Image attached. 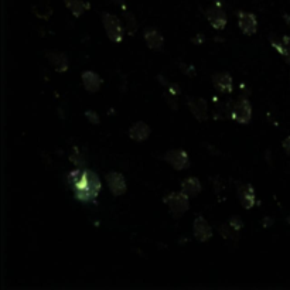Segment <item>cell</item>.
Here are the masks:
<instances>
[{
	"mask_svg": "<svg viewBox=\"0 0 290 290\" xmlns=\"http://www.w3.org/2000/svg\"><path fill=\"white\" fill-rule=\"evenodd\" d=\"M68 184L72 187L75 198L81 202L94 201L97 198L102 184L97 173L88 168H75L68 174Z\"/></svg>",
	"mask_w": 290,
	"mask_h": 290,
	"instance_id": "cell-1",
	"label": "cell"
},
{
	"mask_svg": "<svg viewBox=\"0 0 290 290\" xmlns=\"http://www.w3.org/2000/svg\"><path fill=\"white\" fill-rule=\"evenodd\" d=\"M188 198L190 197L187 194L183 193V191L181 193H170L163 198V202L168 207L171 217L178 220L190 208V200Z\"/></svg>",
	"mask_w": 290,
	"mask_h": 290,
	"instance_id": "cell-2",
	"label": "cell"
},
{
	"mask_svg": "<svg viewBox=\"0 0 290 290\" xmlns=\"http://www.w3.org/2000/svg\"><path fill=\"white\" fill-rule=\"evenodd\" d=\"M101 18H102V24L105 27L108 38L112 43H116V44L122 43L123 35H125V28H123L121 20L116 16H114V14H111V13H102Z\"/></svg>",
	"mask_w": 290,
	"mask_h": 290,
	"instance_id": "cell-3",
	"label": "cell"
},
{
	"mask_svg": "<svg viewBox=\"0 0 290 290\" xmlns=\"http://www.w3.org/2000/svg\"><path fill=\"white\" fill-rule=\"evenodd\" d=\"M231 116L235 122L246 125L252 119V105L246 98H239L231 109Z\"/></svg>",
	"mask_w": 290,
	"mask_h": 290,
	"instance_id": "cell-4",
	"label": "cell"
},
{
	"mask_svg": "<svg viewBox=\"0 0 290 290\" xmlns=\"http://www.w3.org/2000/svg\"><path fill=\"white\" fill-rule=\"evenodd\" d=\"M164 160L174 170H185V168L190 167V158H188V154H187L185 150H170L164 154Z\"/></svg>",
	"mask_w": 290,
	"mask_h": 290,
	"instance_id": "cell-5",
	"label": "cell"
},
{
	"mask_svg": "<svg viewBox=\"0 0 290 290\" xmlns=\"http://www.w3.org/2000/svg\"><path fill=\"white\" fill-rule=\"evenodd\" d=\"M238 16V26L241 28V31L246 35H254L258 30V20L254 13L239 10L237 11Z\"/></svg>",
	"mask_w": 290,
	"mask_h": 290,
	"instance_id": "cell-6",
	"label": "cell"
},
{
	"mask_svg": "<svg viewBox=\"0 0 290 290\" xmlns=\"http://www.w3.org/2000/svg\"><path fill=\"white\" fill-rule=\"evenodd\" d=\"M205 17L215 30H224L227 26V21H228L225 11L218 4H214L210 9L205 10Z\"/></svg>",
	"mask_w": 290,
	"mask_h": 290,
	"instance_id": "cell-7",
	"label": "cell"
},
{
	"mask_svg": "<svg viewBox=\"0 0 290 290\" xmlns=\"http://www.w3.org/2000/svg\"><path fill=\"white\" fill-rule=\"evenodd\" d=\"M106 184L109 187V191L112 193L115 197H119L122 194L126 193V181H125V177L118 173V171H111L105 176Z\"/></svg>",
	"mask_w": 290,
	"mask_h": 290,
	"instance_id": "cell-8",
	"label": "cell"
},
{
	"mask_svg": "<svg viewBox=\"0 0 290 290\" xmlns=\"http://www.w3.org/2000/svg\"><path fill=\"white\" fill-rule=\"evenodd\" d=\"M187 105L190 108L191 114L194 115V118L200 122L207 121L208 118V104L205 99L202 98H188L187 99Z\"/></svg>",
	"mask_w": 290,
	"mask_h": 290,
	"instance_id": "cell-9",
	"label": "cell"
},
{
	"mask_svg": "<svg viewBox=\"0 0 290 290\" xmlns=\"http://www.w3.org/2000/svg\"><path fill=\"white\" fill-rule=\"evenodd\" d=\"M194 237L200 242H207L212 238V228L202 215H198L194 220Z\"/></svg>",
	"mask_w": 290,
	"mask_h": 290,
	"instance_id": "cell-10",
	"label": "cell"
},
{
	"mask_svg": "<svg viewBox=\"0 0 290 290\" xmlns=\"http://www.w3.org/2000/svg\"><path fill=\"white\" fill-rule=\"evenodd\" d=\"M238 197H239V202L245 210H251L256 202L255 190L251 184H241L238 187Z\"/></svg>",
	"mask_w": 290,
	"mask_h": 290,
	"instance_id": "cell-11",
	"label": "cell"
},
{
	"mask_svg": "<svg viewBox=\"0 0 290 290\" xmlns=\"http://www.w3.org/2000/svg\"><path fill=\"white\" fill-rule=\"evenodd\" d=\"M212 84L215 89L221 94H231L232 92V77L228 72H217L212 75Z\"/></svg>",
	"mask_w": 290,
	"mask_h": 290,
	"instance_id": "cell-12",
	"label": "cell"
},
{
	"mask_svg": "<svg viewBox=\"0 0 290 290\" xmlns=\"http://www.w3.org/2000/svg\"><path fill=\"white\" fill-rule=\"evenodd\" d=\"M45 57H47V60L50 61V64L53 65L54 70L57 71V72L68 71L70 62H68V57L64 53H60V51H47Z\"/></svg>",
	"mask_w": 290,
	"mask_h": 290,
	"instance_id": "cell-13",
	"label": "cell"
},
{
	"mask_svg": "<svg viewBox=\"0 0 290 290\" xmlns=\"http://www.w3.org/2000/svg\"><path fill=\"white\" fill-rule=\"evenodd\" d=\"M143 35H145L146 45L149 47L150 50H154V51H161L163 50L164 38H163V35L160 34L156 28H146Z\"/></svg>",
	"mask_w": 290,
	"mask_h": 290,
	"instance_id": "cell-14",
	"label": "cell"
},
{
	"mask_svg": "<svg viewBox=\"0 0 290 290\" xmlns=\"http://www.w3.org/2000/svg\"><path fill=\"white\" fill-rule=\"evenodd\" d=\"M150 126L145 122H136L133 123L129 129V136L135 142H145L150 136Z\"/></svg>",
	"mask_w": 290,
	"mask_h": 290,
	"instance_id": "cell-15",
	"label": "cell"
},
{
	"mask_svg": "<svg viewBox=\"0 0 290 290\" xmlns=\"http://www.w3.org/2000/svg\"><path fill=\"white\" fill-rule=\"evenodd\" d=\"M82 84L88 92H97L102 85V79L94 71H84L82 72Z\"/></svg>",
	"mask_w": 290,
	"mask_h": 290,
	"instance_id": "cell-16",
	"label": "cell"
},
{
	"mask_svg": "<svg viewBox=\"0 0 290 290\" xmlns=\"http://www.w3.org/2000/svg\"><path fill=\"white\" fill-rule=\"evenodd\" d=\"M201 190H202L201 183H200V180L195 178V177H188V178L183 180V183H181V191L184 194H187L190 198H191V197H197L198 194L201 193Z\"/></svg>",
	"mask_w": 290,
	"mask_h": 290,
	"instance_id": "cell-17",
	"label": "cell"
},
{
	"mask_svg": "<svg viewBox=\"0 0 290 290\" xmlns=\"http://www.w3.org/2000/svg\"><path fill=\"white\" fill-rule=\"evenodd\" d=\"M64 3H65L67 9L74 14V17H79L84 14L85 10L91 9V4L84 0H64Z\"/></svg>",
	"mask_w": 290,
	"mask_h": 290,
	"instance_id": "cell-18",
	"label": "cell"
},
{
	"mask_svg": "<svg viewBox=\"0 0 290 290\" xmlns=\"http://www.w3.org/2000/svg\"><path fill=\"white\" fill-rule=\"evenodd\" d=\"M181 89L178 88V85L176 84H167V91L164 92V97L167 99L168 105L171 106L174 111L177 109V101H178V95H180Z\"/></svg>",
	"mask_w": 290,
	"mask_h": 290,
	"instance_id": "cell-19",
	"label": "cell"
},
{
	"mask_svg": "<svg viewBox=\"0 0 290 290\" xmlns=\"http://www.w3.org/2000/svg\"><path fill=\"white\" fill-rule=\"evenodd\" d=\"M123 20H125V27L128 30L129 34H135V30L138 28V23H136V18L133 16L131 11H126L123 9Z\"/></svg>",
	"mask_w": 290,
	"mask_h": 290,
	"instance_id": "cell-20",
	"label": "cell"
},
{
	"mask_svg": "<svg viewBox=\"0 0 290 290\" xmlns=\"http://www.w3.org/2000/svg\"><path fill=\"white\" fill-rule=\"evenodd\" d=\"M220 234H221V237L224 238V239H231V238H235L237 235V231L235 229L232 228L229 224H225V225H222L220 228Z\"/></svg>",
	"mask_w": 290,
	"mask_h": 290,
	"instance_id": "cell-21",
	"label": "cell"
},
{
	"mask_svg": "<svg viewBox=\"0 0 290 290\" xmlns=\"http://www.w3.org/2000/svg\"><path fill=\"white\" fill-rule=\"evenodd\" d=\"M70 161L71 163H74L77 167H82L84 164H85V160L82 157V154L79 153V150L77 147H74V153L70 156Z\"/></svg>",
	"mask_w": 290,
	"mask_h": 290,
	"instance_id": "cell-22",
	"label": "cell"
},
{
	"mask_svg": "<svg viewBox=\"0 0 290 290\" xmlns=\"http://www.w3.org/2000/svg\"><path fill=\"white\" fill-rule=\"evenodd\" d=\"M283 38V55L288 64H290V35H282Z\"/></svg>",
	"mask_w": 290,
	"mask_h": 290,
	"instance_id": "cell-23",
	"label": "cell"
},
{
	"mask_svg": "<svg viewBox=\"0 0 290 290\" xmlns=\"http://www.w3.org/2000/svg\"><path fill=\"white\" fill-rule=\"evenodd\" d=\"M228 224L232 227V228L235 229V231H239V229H242V227H244V222H242V220L239 218V217H237V215H234V217H231L228 221Z\"/></svg>",
	"mask_w": 290,
	"mask_h": 290,
	"instance_id": "cell-24",
	"label": "cell"
},
{
	"mask_svg": "<svg viewBox=\"0 0 290 290\" xmlns=\"http://www.w3.org/2000/svg\"><path fill=\"white\" fill-rule=\"evenodd\" d=\"M85 116H87V119H88L91 123H94V125H98V123H99V116H98L97 112H94V111H87V112H85Z\"/></svg>",
	"mask_w": 290,
	"mask_h": 290,
	"instance_id": "cell-25",
	"label": "cell"
},
{
	"mask_svg": "<svg viewBox=\"0 0 290 290\" xmlns=\"http://www.w3.org/2000/svg\"><path fill=\"white\" fill-rule=\"evenodd\" d=\"M282 147H283V150L286 151V154L290 157V136H288V138L283 141V143H282Z\"/></svg>",
	"mask_w": 290,
	"mask_h": 290,
	"instance_id": "cell-26",
	"label": "cell"
},
{
	"mask_svg": "<svg viewBox=\"0 0 290 290\" xmlns=\"http://www.w3.org/2000/svg\"><path fill=\"white\" fill-rule=\"evenodd\" d=\"M283 20H285V23H286V24L290 27V14L289 13H285V14H283Z\"/></svg>",
	"mask_w": 290,
	"mask_h": 290,
	"instance_id": "cell-27",
	"label": "cell"
},
{
	"mask_svg": "<svg viewBox=\"0 0 290 290\" xmlns=\"http://www.w3.org/2000/svg\"><path fill=\"white\" fill-rule=\"evenodd\" d=\"M265 222H266V224H265V227H269L271 224H273V220H271V218H268V217H266V218H265Z\"/></svg>",
	"mask_w": 290,
	"mask_h": 290,
	"instance_id": "cell-28",
	"label": "cell"
}]
</instances>
